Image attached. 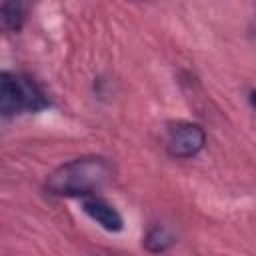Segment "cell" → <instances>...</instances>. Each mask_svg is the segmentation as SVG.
<instances>
[{
	"instance_id": "cell-6",
	"label": "cell",
	"mask_w": 256,
	"mask_h": 256,
	"mask_svg": "<svg viewBox=\"0 0 256 256\" xmlns=\"http://www.w3.org/2000/svg\"><path fill=\"white\" fill-rule=\"evenodd\" d=\"M2 28L8 32H18L24 22V6L20 2H4L2 4Z\"/></svg>"
},
{
	"instance_id": "cell-4",
	"label": "cell",
	"mask_w": 256,
	"mask_h": 256,
	"mask_svg": "<svg viewBox=\"0 0 256 256\" xmlns=\"http://www.w3.org/2000/svg\"><path fill=\"white\" fill-rule=\"evenodd\" d=\"M82 210L108 232H120L122 226H124L122 216L118 214V210L112 204H108L104 198H98V196L82 198Z\"/></svg>"
},
{
	"instance_id": "cell-2",
	"label": "cell",
	"mask_w": 256,
	"mask_h": 256,
	"mask_svg": "<svg viewBox=\"0 0 256 256\" xmlns=\"http://www.w3.org/2000/svg\"><path fill=\"white\" fill-rule=\"evenodd\" d=\"M48 106L40 86L22 74H2L0 80V110L4 116L20 112H38Z\"/></svg>"
},
{
	"instance_id": "cell-3",
	"label": "cell",
	"mask_w": 256,
	"mask_h": 256,
	"mask_svg": "<svg viewBox=\"0 0 256 256\" xmlns=\"http://www.w3.org/2000/svg\"><path fill=\"white\" fill-rule=\"evenodd\" d=\"M206 144V134L198 124L180 122L168 132V154L172 158H190L196 156Z\"/></svg>"
},
{
	"instance_id": "cell-1",
	"label": "cell",
	"mask_w": 256,
	"mask_h": 256,
	"mask_svg": "<svg viewBox=\"0 0 256 256\" xmlns=\"http://www.w3.org/2000/svg\"><path fill=\"white\" fill-rule=\"evenodd\" d=\"M112 164L100 156H84L58 166L46 178V190L54 196H94L112 180Z\"/></svg>"
},
{
	"instance_id": "cell-5",
	"label": "cell",
	"mask_w": 256,
	"mask_h": 256,
	"mask_svg": "<svg viewBox=\"0 0 256 256\" xmlns=\"http://www.w3.org/2000/svg\"><path fill=\"white\" fill-rule=\"evenodd\" d=\"M172 244H174L172 232L166 230V228H162V226H156V228L148 230V234L144 236V246L152 254H160V252L168 250Z\"/></svg>"
},
{
	"instance_id": "cell-7",
	"label": "cell",
	"mask_w": 256,
	"mask_h": 256,
	"mask_svg": "<svg viewBox=\"0 0 256 256\" xmlns=\"http://www.w3.org/2000/svg\"><path fill=\"white\" fill-rule=\"evenodd\" d=\"M250 104H252V106L256 108V90H254V92L250 94Z\"/></svg>"
}]
</instances>
